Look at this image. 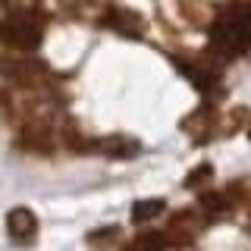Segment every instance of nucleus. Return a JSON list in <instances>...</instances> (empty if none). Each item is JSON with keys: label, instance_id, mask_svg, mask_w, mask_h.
Returning <instances> with one entry per match:
<instances>
[{"label": "nucleus", "instance_id": "obj_2", "mask_svg": "<svg viewBox=\"0 0 251 251\" xmlns=\"http://www.w3.org/2000/svg\"><path fill=\"white\" fill-rule=\"evenodd\" d=\"M214 47L220 53H242L251 47V10L232 6L214 25Z\"/></svg>", "mask_w": 251, "mask_h": 251}, {"label": "nucleus", "instance_id": "obj_4", "mask_svg": "<svg viewBox=\"0 0 251 251\" xmlns=\"http://www.w3.org/2000/svg\"><path fill=\"white\" fill-rule=\"evenodd\" d=\"M0 75H6L10 82H19V85H38L44 75V66L28 57H0Z\"/></svg>", "mask_w": 251, "mask_h": 251}, {"label": "nucleus", "instance_id": "obj_6", "mask_svg": "<svg viewBox=\"0 0 251 251\" xmlns=\"http://www.w3.org/2000/svg\"><path fill=\"white\" fill-rule=\"evenodd\" d=\"M22 145H25V148H50V135H47L44 126H25V132H22Z\"/></svg>", "mask_w": 251, "mask_h": 251}, {"label": "nucleus", "instance_id": "obj_7", "mask_svg": "<svg viewBox=\"0 0 251 251\" xmlns=\"http://www.w3.org/2000/svg\"><path fill=\"white\" fill-rule=\"evenodd\" d=\"M160 207H163L160 201H138V204H135V210H132V217H135L138 223H141V220H148V217L160 214Z\"/></svg>", "mask_w": 251, "mask_h": 251}, {"label": "nucleus", "instance_id": "obj_3", "mask_svg": "<svg viewBox=\"0 0 251 251\" xmlns=\"http://www.w3.org/2000/svg\"><path fill=\"white\" fill-rule=\"evenodd\" d=\"M6 232H10L13 245L28 248L31 242L38 239V220H35V214H31L28 207H13L10 214H6Z\"/></svg>", "mask_w": 251, "mask_h": 251}, {"label": "nucleus", "instance_id": "obj_1", "mask_svg": "<svg viewBox=\"0 0 251 251\" xmlns=\"http://www.w3.org/2000/svg\"><path fill=\"white\" fill-rule=\"evenodd\" d=\"M44 38V16L38 10H13L0 19V41L13 50H35Z\"/></svg>", "mask_w": 251, "mask_h": 251}, {"label": "nucleus", "instance_id": "obj_5", "mask_svg": "<svg viewBox=\"0 0 251 251\" xmlns=\"http://www.w3.org/2000/svg\"><path fill=\"white\" fill-rule=\"evenodd\" d=\"M88 148H94V151L107 154V157H120V160H126V157H132L138 151V145L132 138H123V135H110V138H100V141H91Z\"/></svg>", "mask_w": 251, "mask_h": 251}]
</instances>
